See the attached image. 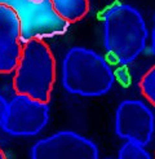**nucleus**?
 I'll return each instance as SVG.
<instances>
[{"mask_svg": "<svg viewBox=\"0 0 155 159\" xmlns=\"http://www.w3.org/2000/svg\"><path fill=\"white\" fill-rule=\"evenodd\" d=\"M102 33L106 53L119 65H129L137 60L149 39L142 14L126 3H115L105 11Z\"/></svg>", "mask_w": 155, "mask_h": 159, "instance_id": "nucleus-1", "label": "nucleus"}, {"mask_svg": "<svg viewBox=\"0 0 155 159\" xmlns=\"http://www.w3.org/2000/svg\"><path fill=\"white\" fill-rule=\"evenodd\" d=\"M61 82L71 94L100 97L113 88L115 73L108 61L96 51L85 47H74L62 61Z\"/></svg>", "mask_w": 155, "mask_h": 159, "instance_id": "nucleus-2", "label": "nucleus"}, {"mask_svg": "<svg viewBox=\"0 0 155 159\" xmlns=\"http://www.w3.org/2000/svg\"><path fill=\"white\" fill-rule=\"evenodd\" d=\"M56 58L51 47L40 39L23 43L18 65L14 70L16 93L49 104L56 84Z\"/></svg>", "mask_w": 155, "mask_h": 159, "instance_id": "nucleus-3", "label": "nucleus"}, {"mask_svg": "<svg viewBox=\"0 0 155 159\" xmlns=\"http://www.w3.org/2000/svg\"><path fill=\"white\" fill-rule=\"evenodd\" d=\"M17 14L21 23V36L25 43L31 39H51L67 33L70 23L54 12L51 0L36 3L34 0H0Z\"/></svg>", "mask_w": 155, "mask_h": 159, "instance_id": "nucleus-4", "label": "nucleus"}, {"mask_svg": "<svg viewBox=\"0 0 155 159\" xmlns=\"http://www.w3.org/2000/svg\"><path fill=\"white\" fill-rule=\"evenodd\" d=\"M49 122V106L26 94L16 93L8 101V107L2 128L4 132L17 137L36 136Z\"/></svg>", "mask_w": 155, "mask_h": 159, "instance_id": "nucleus-5", "label": "nucleus"}, {"mask_svg": "<svg viewBox=\"0 0 155 159\" xmlns=\"http://www.w3.org/2000/svg\"><path fill=\"white\" fill-rule=\"evenodd\" d=\"M31 159H98L93 141L74 131H60L36 141L30 150Z\"/></svg>", "mask_w": 155, "mask_h": 159, "instance_id": "nucleus-6", "label": "nucleus"}, {"mask_svg": "<svg viewBox=\"0 0 155 159\" xmlns=\"http://www.w3.org/2000/svg\"><path fill=\"white\" fill-rule=\"evenodd\" d=\"M155 129L151 109L140 100H124L115 111V133L122 140L146 146Z\"/></svg>", "mask_w": 155, "mask_h": 159, "instance_id": "nucleus-7", "label": "nucleus"}, {"mask_svg": "<svg viewBox=\"0 0 155 159\" xmlns=\"http://www.w3.org/2000/svg\"><path fill=\"white\" fill-rule=\"evenodd\" d=\"M20 20L9 7L0 4V74L16 70L22 52Z\"/></svg>", "mask_w": 155, "mask_h": 159, "instance_id": "nucleus-8", "label": "nucleus"}, {"mask_svg": "<svg viewBox=\"0 0 155 159\" xmlns=\"http://www.w3.org/2000/svg\"><path fill=\"white\" fill-rule=\"evenodd\" d=\"M52 7L67 23H75L89 13V0H51Z\"/></svg>", "mask_w": 155, "mask_h": 159, "instance_id": "nucleus-9", "label": "nucleus"}, {"mask_svg": "<svg viewBox=\"0 0 155 159\" xmlns=\"http://www.w3.org/2000/svg\"><path fill=\"white\" fill-rule=\"evenodd\" d=\"M140 89H141L142 96L153 106H155V65L142 75L140 80Z\"/></svg>", "mask_w": 155, "mask_h": 159, "instance_id": "nucleus-10", "label": "nucleus"}, {"mask_svg": "<svg viewBox=\"0 0 155 159\" xmlns=\"http://www.w3.org/2000/svg\"><path fill=\"white\" fill-rule=\"evenodd\" d=\"M118 159H151V157L146 152L145 146L132 141H127L120 148Z\"/></svg>", "mask_w": 155, "mask_h": 159, "instance_id": "nucleus-11", "label": "nucleus"}, {"mask_svg": "<svg viewBox=\"0 0 155 159\" xmlns=\"http://www.w3.org/2000/svg\"><path fill=\"white\" fill-rule=\"evenodd\" d=\"M7 107H8V101L0 94V127L3 125L5 113H7Z\"/></svg>", "mask_w": 155, "mask_h": 159, "instance_id": "nucleus-12", "label": "nucleus"}, {"mask_svg": "<svg viewBox=\"0 0 155 159\" xmlns=\"http://www.w3.org/2000/svg\"><path fill=\"white\" fill-rule=\"evenodd\" d=\"M151 51L155 56V14H154V25H153V31H151Z\"/></svg>", "mask_w": 155, "mask_h": 159, "instance_id": "nucleus-13", "label": "nucleus"}, {"mask_svg": "<svg viewBox=\"0 0 155 159\" xmlns=\"http://www.w3.org/2000/svg\"><path fill=\"white\" fill-rule=\"evenodd\" d=\"M0 159H8L7 155H5V153H4V150L2 148H0Z\"/></svg>", "mask_w": 155, "mask_h": 159, "instance_id": "nucleus-14", "label": "nucleus"}, {"mask_svg": "<svg viewBox=\"0 0 155 159\" xmlns=\"http://www.w3.org/2000/svg\"><path fill=\"white\" fill-rule=\"evenodd\" d=\"M34 2H36V3H44V2H46V0H34Z\"/></svg>", "mask_w": 155, "mask_h": 159, "instance_id": "nucleus-15", "label": "nucleus"}]
</instances>
